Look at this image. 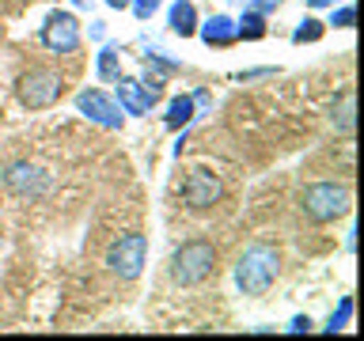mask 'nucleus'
Returning <instances> with one entry per match:
<instances>
[{"instance_id": "f257e3e1", "label": "nucleus", "mask_w": 364, "mask_h": 341, "mask_svg": "<svg viewBox=\"0 0 364 341\" xmlns=\"http://www.w3.org/2000/svg\"><path fill=\"white\" fill-rule=\"evenodd\" d=\"M281 273V254L269 243H250L235 261V288L243 296H262L277 281Z\"/></svg>"}, {"instance_id": "f03ea898", "label": "nucleus", "mask_w": 364, "mask_h": 341, "mask_svg": "<svg viewBox=\"0 0 364 341\" xmlns=\"http://www.w3.org/2000/svg\"><path fill=\"white\" fill-rule=\"evenodd\" d=\"M213 269H216V247L201 243V239H190V243H182L175 254H171V277H175V284H182V288L201 284Z\"/></svg>"}, {"instance_id": "7ed1b4c3", "label": "nucleus", "mask_w": 364, "mask_h": 341, "mask_svg": "<svg viewBox=\"0 0 364 341\" xmlns=\"http://www.w3.org/2000/svg\"><path fill=\"white\" fill-rule=\"evenodd\" d=\"M349 205H353V193L341 182H315V186L304 190V216L315 224L341 220L349 212Z\"/></svg>"}, {"instance_id": "20e7f679", "label": "nucleus", "mask_w": 364, "mask_h": 341, "mask_svg": "<svg viewBox=\"0 0 364 341\" xmlns=\"http://www.w3.org/2000/svg\"><path fill=\"white\" fill-rule=\"evenodd\" d=\"M16 95L27 110H46L65 95V76L53 72V68H31V72L19 76Z\"/></svg>"}, {"instance_id": "39448f33", "label": "nucleus", "mask_w": 364, "mask_h": 341, "mask_svg": "<svg viewBox=\"0 0 364 341\" xmlns=\"http://www.w3.org/2000/svg\"><path fill=\"white\" fill-rule=\"evenodd\" d=\"M144 258H148V239L141 232H129V235H118L107 250V266L114 277L122 281H136L144 269Z\"/></svg>"}, {"instance_id": "423d86ee", "label": "nucleus", "mask_w": 364, "mask_h": 341, "mask_svg": "<svg viewBox=\"0 0 364 341\" xmlns=\"http://www.w3.org/2000/svg\"><path fill=\"white\" fill-rule=\"evenodd\" d=\"M224 197V186H220V178L213 175V170H190L186 182H182V205L186 209H213L216 201Z\"/></svg>"}, {"instance_id": "0eeeda50", "label": "nucleus", "mask_w": 364, "mask_h": 341, "mask_svg": "<svg viewBox=\"0 0 364 341\" xmlns=\"http://www.w3.org/2000/svg\"><path fill=\"white\" fill-rule=\"evenodd\" d=\"M76 110L84 114L87 121L102 125V129H122V107L107 95V91H99V87L80 91V95H76Z\"/></svg>"}, {"instance_id": "6e6552de", "label": "nucleus", "mask_w": 364, "mask_h": 341, "mask_svg": "<svg viewBox=\"0 0 364 341\" xmlns=\"http://www.w3.org/2000/svg\"><path fill=\"white\" fill-rule=\"evenodd\" d=\"M42 45L53 53H73L80 45V19L68 11H53L42 27Z\"/></svg>"}, {"instance_id": "1a4fd4ad", "label": "nucleus", "mask_w": 364, "mask_h": 341, "mask_svg": "<svg viewBox=\"0 0 364 341\" xmlns=\"http://www.w3.org/2000/svg\"><path fill=\"white\" fill-rule=\"evenodd\" d=\"M4 182L11 190H19L23 197H42V193L50 190V175H46L42 167H31V163H11L4 170Z\"/></svg>"}, {"instance_id": "9d476101", "label": "nucleus", "mask_w": 364, "mask_h": 341, "mask_svg": "<svg viewBox=\"0 0 364 341\" xmlns=\"http://www.w3.org/2000/svg\"><path fill=\"white\" fill-rule=\"evenodd\" d=\"M114 84H118V107H122L125 114H148V110H152V102H148L144 87H141V80L118 76Z\"/></svg>"}, {"instance_id": "9b49d317", "label": "nucleus", "mask_w": 364, "mask_h": 341, "mask_svg": "<svg viewBox=\"0 0 364 341\" xmlns=\"http://www.w3.org/2000/svg\"><path fill=\"white\" fill-rule=\"evenodd\" d=\"M198 34H201L205 45L224 50V45L235 42V19H232V16H213V19H205L201 27H198Z\"/></svg>"}, {"instance_id": "f8f14e48", "label": "nucleus", "mask_w": 364, "mask_h": 341, "mask_svg": "<svg viewBox=\"0 0 364 341\" xmlns=\"http://www.w3.org/2000/svg\"><path fill=\"white\" fill-rule=\"evenodd\" d=\"M171 31L178 34V38H190V34H198V8H193V0H178L175 8H171Z\"/></svg>"}, {"instance_id": "ddd939ff", "label": "nucleus", "mask_w": 364, "mask_h": 341, "mask_svg": "<svg viewBox=\"0 0 364 341\" xmlns=\"http://www.w3.org/2000/svg\"><path fill=\"white\" fill-rule=\"evenodd\" d=\"M193 114H198L193 95H175V99H171V107H167V114H164V125H167V129H186V125L193 121Z\"/></svg>"}, {"instance_id": "4468645a", "label": "nucleus", "mask_w": 364, "mask_h": 341, "mask_svg": "<svg viewBox=\"0 0 364 341\" xmlns=\"http://www.w3.org/2000/svg\"><path fill=\"white\" fill-rule=\"evenodd\" d=\"M330 121H334V129H338L341 136H353V129H357V95H353V91H346V95H341L338 110L330 114Z\"/></svg>"}, {"instance_id": "2eb2a0df", "label": "nucleus", "mask_w": 364, "mask_h": 341, "mask_svg": "<svg viewBox=\"0 0 364 341\" xmlns=\"http://www.w3.org/2000/svg\"><path fill=\"white\" fill-rule=\"evenodd\" d=\"M235 38H243V42L266 38V16H262V11L243 8V19H235Z\"/></svg>"}, {"instance_id": "dca6fc26", "label": "nucleus", "mask_w": 364, "mask_h": 341, "mask_svg": "<svg viewBox=\"0 0 364 341\" xmlns=\"http://www.w3.org/2000/svg\"><path fill=\"white\" fill-rule=\"evenodd\" d=\"M118 57H122L118 45H102V53H99V80H102V84H114V80L122 76Z\"/></svg>"}, {"instance_id": "f3484780", "label": "nucleus", "mask_w": 364, "mask_h": 341, "mask_svg": "<svg viewBox=\"0 0 364 341\" xmlns=\"http://www.w3.org/2000/svg\"><path fill=\"white\" fill-rule=\"evenodd\" d=\"M323 23H318L315 16H307V19H300V27H296L292 31V42L296 45H304V42H318V38H323Z\"/></svg>"}, {"instance_id": "a211bd4d", "label": "nucleus", "mask_w": 364, "mask_h": 341, "mask_svg": "<svg viewBox=\"0 0 364 341\" xmlns=\"http://www.w3.org/2000/svg\"><path fill=\"white\" fill-rule=\"evenodd\" d=\"M164 84H167V76H164V72H156V68H144L141 87H144L148 102H159V99H164Z\"/></svg>"}, {"instance_id": "6ab92c4d", "label": "nucleus", "mask_w": 364, "mask_h": 341, "mask_svg": "<svg viewBox=\"0 0 364 341\" xmlns=\"http://www.w3.org/2000/svg\"><path fill=\"white\" fill-rule=\"evenodd\" d=\"M349 318H353V300L346 296V300L338 303V311L330 315V323H326L323 330H326V334H338V330H346V323H349Z\"/></svg>"}, {"instance_id": "aec40b11", "label": "nucleus", "mask_w": 364, "mask_h": 341, "mask_svg": "<svg viewBox=\"0 0 364 341\" xmlns=\"http://www.w3.org/2000/svg\"><path fill=\"white\" fill-rule=\"evenodd\" d=\"M330 23H334V27H353V23H357V11H353V4H346V8L330 11Z\"/></svg>"}, {"instance_id": "412c9836", "label": "nucleus", "mask_w": 364, "mask_h": 341, "mask_svg": "<svg viewBox=\"0 0 364 341\" xmlns=\"http://www.w3.org/2000/svg\"><path fill=\"white\" fill-rule=\"evenodd\" d=\"M133 11H136V19H152L156 16V8L164 4V0H129Z\"/></svg>"}, {"instance_id": "4be33fe9", "label": "nucleus", "mask_w": 364, "mask_h": 341, "mask_svg": "<svg viewBox=\"0 0 364 341\" xmlns=\"http://www.w3.org/2000/svg\"><path fill=\"white\" fill-rule=\"evenodd\" d=\"M239 4L250 8V11H262V16H269V11L281 8V0H239Z\"/></svg>"}, {"instance_id": "5701e85b", "label": "nucleus", "mask_w": 364, "mask_h": 341, "mask_svg": "<svg viewBox=\"0 0 364 341\" xmlns=\"http://www.w3.org/2000/svg\"><path fill=\"white\" fill-rule=\"evenodd\" d=\"M307 330H311V318H307V315H296L289 323V334H307Z\"/></svg>"}, {"instance_id": "b1692460", "label": "nucleus", "mask_w": 364, "mask_h": 341, "mask_svg": "<svg viewBox=\"0 0 364 341\" xmlns=\"http://www.w3.org/2000/svg\"><path fill=\"white\" fill-rule=\"evenodd\" d=\"M258 76H273V68H250V72H235V80H258Z\"/></svg>"}, {"instance_id": "393cba45", "label": "nucleus", "mask_w": 364, "mask_h": 341, "mask_svg": "<svg viewBox=\"0 0 364 341\" xmlns=\"http://www.w3.org/2000/svg\"><path fill=\"white\" fill-rule=\"evenodd\" d=\"M307 8H334V0H307Z\"/></svg>"}, {"instance_id": "a878e982", "label": "nucleus", "mask_w": 364, "mask_h": 341, "mask_svg": "<svg viewBox=\"0 0 364 341\" xmlns=\"http://www.w3.org/2000/svg\"><path fill=\"white\" fill-rule=\"evenodd\" d=\"M107 8H114V11H122V8H129V0H107Z\"/></svg>"}, {"instance_id": "bb28decb", "label": "nucleus", "mask_w": 364, "mask_h": 341, "mask_svg": "<svg viewBox=\"0 0 364 341\" xmlns=\"http://www.w3.org/2000/svg\"><path fill=\"white\" fill-rule=\"evenodd\" d=\"M73 4H76V8H84V4H87V0H73Z\"/></svg>"}]
</instances>
